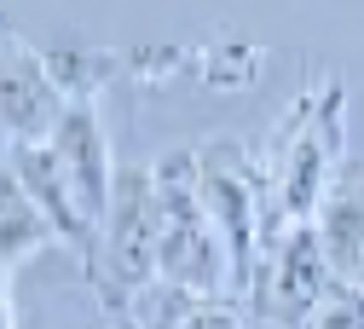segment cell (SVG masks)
<instances>
[{"label":"cell","instance_id":"cell-1","mask_svg":"<svg viewBox=\"0 0 364 329\" xmlns=\"http://www.w3.org/2000/svg\"><path fill=\"white\" fill-rule=\"evenodd\" d=\"M156 168V197H162V249H156V277L191 289L197 301H220L225 289H237L232 249L214 231L203 191H197V156L168 151L151 162Z\"/></svg>","mask_w":364,"mask_h":329},{"label":"cell","instance_id":"cell-2","mask_svg":"<svg viewBox=\"0 0 364 329\" xmlns=\"http://www.w3.org/2000/svg\"><path fill=\"white\" fill-rule=\"evenodd\" d=\"M341 145H347V92H341V81H324L289 110L284 162H278V185H272V203H278L284 225H306L324 214Z\"/></svg>","mask_w":364,"mask_h":329},{"label":"cell","instance_id":"cell-3","mask_svg":"<svg viewBox=\"0 0 364 329\" xmlns=\"http://www.w3.org/2000/svg\"><path fill=\"white\" fill-rule=\"evenodd\" d=\"M197 191H203V208L214 220V231L232 249V271H237V289L255 295L260 284V266H266V203H260V179L255 168L237 162V151H203L197 156Z\"/></svg>","mask_w":364,"mask_h":329},{"label":"cell","instance_id":"cell-4","mask_svg":"<svg viewBox=\"0 0 364 329\" xmlns=\"http://www.w3.org/2000/svg\"><path fill=\"white\" fill-rule=\"evenodd\" d=\"M156 249H162V197H156V168H122L116 203L99 231V266L133 295L156 284Z\"/></svg>","mask_w":364,"mask_h":329},{"label":"cell","instance_id":"cell-5","mask_svg":"<svg viewBox=\"0 0 364 329\" xmlns=\"http://www.w3.org/2000/svg\"><path fill=\"white\" fill-rule=\"evenodd\" d=\"M336 289H341V277H336V266H330V249H324V231H318V220H306V225H284L278 243L266 249L260 284H255V295L266 301V312L284 318V323H295V318L306 323Z\"/></svg>","mask_w":364,"mask_h":329},{"label":"cell","instance_id":"cell-6","mask_svg":"<svg viewBox=\"0 0 364 329\" xmlns=\"http://www.w3.org/2000/svg\"><path fill=\"white\" fill-rule=\"evenodd\" d=\"M47 145H53L64 179H70L81 214L93 220V231H105V214H110V203H116L122 168H116V156H110V133H105V122H99V104H93V99H70Z\"/></svg>","mask_w":364,"mask_h":329},{"label":"cell","instance_id":"cell-7","mask_svg":"<svg viewBox=\"0 0 364 329\" xmlns=\"http://www.w3.org/2000/svg\"><path fill=\"white\" fill-rule=\"evenodd\" d=\"M6 173L29 191V203L47 214L58 243H70L75 254H99V231L81 214V203H75V191H70V179H64L47 139H6Z\"/></svg>","mask_w":364,"mask_h":329},{"label":"cell","instance_id":"cell-8","mask_svg":"<svg viewBox=\"0 0 364 329\" xmlns=\"http://www.w3.org/2000/svg\"><path fill=\"white\" fill-rule=\"evenodd\" d=\"M64 104L70 92L53 75V64L12 41L6 46V139H53Z\"/></svg>","mask_w":364,"mask_h":329},{"label":"cell","instance_id":"cell-9","mask_svg":"<svg viewBox=\"0 0 364 329\" xmlns=\"http://www.w3.org/2000/svg\"><path fill=\"white\" fill-rule=\"evenodd\" d=\"M47 243H58V231L29 203L23 185L6 173V185H0V260H6V271H18L35 249H47Z\"/></svg>","mask_w":364,"mask_h":329},{"label":"cell","instance_id":"cell-10","mask_svg":"<svg viewBox=\"0 0 364 329\" xmlns=\"http://www.w3.org/2000/svg\"><path fill=\"white\" fill-rule=\"evenodd\" d=\"M318 231H324V249H330V266L347 284H364V191H341L324 203L318 214Z\"/></svg>","mask_w":364,"mask_h":329},{"label":"cell","instance_id":"cell-11","mask_svg":"<svg viewBox=\"0 0 364 329\" xmlns=\"http://www.w3.org/2000/svg\"><path fill=\"white\" fill-rule=\"evenodd\" d=\"M191 312H197V295L179 289V284H168V277H156V284H145V289L127 295V318L139 323V329H186Z\"/></svg>","mask_w":364,"mask_h":329},{"label":"cell","instance_id":"cell-12","mask_svg":"<svg viewBox=\"0 0 364 329\" xmlns=\"http://www.w3.org/2000/svg\"><path fill=\"white\" fill-rule=\"evenodd\" d=\"M306 329H364V284H341L306 318Z\"/></svg>","mask_w":364,"mask_h":329},{"label":"cell","instance_id":"cell-13","mask_svg":"<svg viewBox=\"0 0 364 329\" xmlns=\"http://www.w3.org/2000/svg\"><path fill=\"white\" fill-rule=\"evenodd\" d=\"M186 329H249V318L237 312V301H197V312L186 318Z\"/></svg>","mask_w":364,"mask_h":329},{"label":"cell","instance_id":"cell-14","mask_svg":"<svg viewBox=\"0 0 364 329\" xmlns=\"http://www.w3.org/2000/svg\"><path fill=\"white\" fill-rule=\"evenodd\" d=\"M116 329H139V323H133V318H127V312H116Z\"/></svg>","mask_w":364,"mask_h":329}]
</instances>
